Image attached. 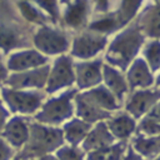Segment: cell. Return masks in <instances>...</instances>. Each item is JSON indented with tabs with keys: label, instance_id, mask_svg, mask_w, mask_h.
I'll return each mask as SVG.
<instances>
[{
	"label": "cell",
	"instance_id": "5bb4252c",
	"mask_svg": "<svg viewBox=\"0 0 160 160\" xmlns=\"http://www.w3.org/2000/svg\"><path fill=\"white\" fill-rule=\"evenodd\" d=\"M135 148L139 152L148 158H152L160 152V136L154 139H138L135 141Z\"/></svg>",
	"mask_w": 160,
	"mask_h": 160
},
{
	"label": "cell",
	"instance_id": "e0dca14e",
	"mask_svg": "<svg viewBox=\"0 0 160 160\" xmlns=\"http://www.w3.org/2000/svg\"><path fill=\"white\" fill-rule=\"evenodd\" d=\"M60 155L62 160H82V152L78 149H64Z\"/></svg>",
	"mask_w": 160,
	"mask_h": 160
},
{
	"label": "cell",
	"instance_id": "ba28073f",
	"mask_svg": "<svg viewBox=\"0 0 160 160\" xmlns=\"http://www.w3.org/2000/svg\"><path fill=\"white\" fill-rule=\"evenodd\" d=\"M104 78L110 91L116 96L118 100H121L124 94L128 91V85L122 75L110 66H104Z\"/></svg>",
	"mask_w": 160,
	"mask_h": 160
},
{
	"label": "cell",
	"instance_id": "8992f818",
	"mask_svg": "<svg viewBox=\"0 0 160 160\" xmlns=\"http://www.w3.org/2000/svg\"><path fill=\"white\" fill-rule=\"evenodd\" d=\"M92 102H95L100 109L105 110V111H111V110H115L118 109L120 105L118 102V99L116 96L106 88L104 86H99L96 89H92L90 91H86L84 92Z\"/></svg>",
	"mask_w": 160,
	"mask_h": 160
},
{
	"label": "cell",
	"instance_id": "7c38bea8",
	"mask_svg": "<svg viewBox=\"0 0 160 160\" xmlns=\"http://www.w3.org/2000/svg\"><path fill=\"white\" fill-rule=\"evenodd\" d=\"M90 131V124L81 120H74L66 125V138L71 144L80 142Z\"/></svg>",
	"mask_w": 160,
	"mask_h": 160
},
{
	"label": "cell",
	"instance_id": "8fae6325",
	"mask_svg": "<svg viewBox=\"0 0 160 160\" xmlns=\"http://www.w3.org/2000/svg\"><path fill=\"white\" fill-rule=\"evenodd\" d=\"M125 145L124 144H118L114 146H105V148H100L96 150H92L89 156L88 160H120L122 152H124Z\"/></svg>",
	"mask_w": 160,
	"mask_h": 160
},
{
	"label": "cell",
	"instance_id": "277c9868",
	"mask_svg": "<svg viewBox=\"0 0 160 160\" xmlns=\"http://www.w3.org/2000/svg\"><path fill=\"white\" fill-rule=\"evenodd\" d=\"M78 102V114L86 122H95L98 120H102L110 118V112L100 109L95 102H92L85 94L80 95L76 100Z\"/></svg>",
	"mask_w": 160,
	"mask_h": 160
},
{
	"label": "cell",
	"instance_id": "4fadbf2b",
	"mask_svg": "<svg viewBox=\"0 0 160 160\" xmlns=\"http://www.w3.org/2000/svg\"><path fill=\"white\" fill-rule=\"evenodd\" d=\"M74 80V75L71 71V64L68 59H61V61L58 62V66L54 72V80L52 84L55 88L71 84Z\"/></svg>",
	"mask_w": 160,
	"mask_h": 160
},
{
	"label": "cell",
	"instance_id": "5b68a950",
	"mask_svg": "<svg viewBox=\"0 0 160 160\" xmlns=\"http://www.w3.org/2000/svg\"><path fill=\"white\" fill-rule=\"evenodd\" d=\"M78 82L80 88H89L98 84L101 79V61L78 64Z\"/></svg>",
	"mask_w": 160,
	"mask_h": 160
},
{
	"label": "cell",
	"instance_id": "ac0fdd59",
	"mask_svg": "<svg viewBox=\"0 0 160 160\" xmlns=\"http://www.w3.org/2000/svg\"><path fill=\"white\" fill-rule=\"evenodd\" d=\"M126 160H142V159H141L140 156L135 155L132 150H130V151H129V156H128V159H126Z\"/></svg>",
	"mask_w": 160,
	"mask_h": 160
},
{
	"label": "cell",
	"instance_id": "d6986e66",
	"mask_svg": "<svg viewBox=\"0 0 160 160\" xmlns=\"http://www.w3.org/2000/svg\"><path fill=\"white\" fill-rule=\"evenodd\" d=\"M158 82H159V85H160V76H159V81H158Z\"/></svg>",
	"mask_w": 160,
	"mask_h": 160
},
{
	"label": "cell",
	"instance_id": "6da1fadb",
	"mask_svg": "<svg viewBox=\"0 0 160 160\" xmlns=\"http://www.w3.org/2000/svg\"><path fill=\"white\" fill-rule=\"evenodd\" d=\"M141 41V36L135 31H128L122 34L112 42L108 55L109 61L125 69L132 56L138 52Z\"/></svg>",
	"mask_w": 160,
	"mask_h": 160
},
{
	"label": "cell",
	"instance_id": "30bf717a",
	"mask_svg": "<svg viewBox=\"0 0 160 160\" xmlns=\"http://www.w3.org/2000/svg\"><path fill=\"white\" fill-rule=\"evenodd\" d=\"M108 125L111 132L120 139H126L135 130V120L125 114L110 120Z\"/></svg>",
	"mask_w": 160,
	"mask_h": 160
},
{
	"label": "cell",
	"instance_id": "52a82bcc",
	"mask_svg": "<svg viewBox=\"0 0 160 160\" xmlns=\"http://www.w3.org/2000/svg\"><path fill=\"white\" fill-rule=\"evenodd\" d=\"M128 81H129V85L131 88H135V86H149L152 84V76L151 74L149 72V69L146 66V64L139 59L136 60L130 71H129V75H128Z\"/></svg>",
	"mask_w": 160,
	"mask_h": 160
},
{
	"label": "cell",
	"instance_id": "9c48e42d",
	"mask_svg": "<svg viewBox=\"0 0 160 160\" xmlns=\"http://www.w3.org/2000/svg\"><path fill=\"white\" fill-rule=\"evenodd\" d=\"M104 45H105V40L104 39L85 36V38L79 39L75 42L74 54L76 56L86 59V58H90V56L95 55L98 51H100V49H102Z\"/></svg>",
	"mask_w": 160,
	"mask_h": 160
},
{
	"label": "cell",
	"instance_id": "9a60e30c",
	"mask_svg": "<svg viewBox=\"0 0 160 160\" xmlns=\"http://www.w3.org/2000/svg\"><path fill=\"white\" fill-rule=\"evenodd\" d=\"M141 129L146 134L160 132V102L144 119V121L141 122Z\"/></svg>",
	"mask_w": 160,
	"mask_h": 160
},
{
	"label": "cell",
	"instance_id": "7a4b0ae2",
	"mask_svg": "<svg viewBox=\"0 0 160 160\" xmlns=\"http://www.w3.org/2000/svg\"><path fill=\"white\" fill-rule=\"evenodd\" d=\"M160 99V91H150V90H140L135 92L129 100L126 109L135 118H139L148 112Z\"/></svg>",
	"mask_w": 160,
	"mask_h": 160
},
{
	"label": "cell",
	"instance_id": "3957f363",
	"mask_svg": "<svg viewBox=\"0 0 160 160\" xmlns=\"http://www.w3.org/2000/svg\"><path fill=\"white\" fill-rule=\"evenodd\" d=\"M112 140H114V136L111 135L110 130H108L104 122H100L85 136L84 149L88 151H92L100 148H105L111 145Z\"/></svg>",
	"mask_w": 160,
	"mask_h": 160
},
{
	"label": "cell",
	"instance_id": "2e32d148",
	"mask_svg": "<svg viewBox=\"0 0 160 160\" xmlns=\"http://www.w3.org/2000/svg\"><path fill=\"white\" fill-rule=\"evenodd\" d=\"M145 54H146L150 68L152 70H156L160 66V44L159 42H152L151 45H149Z\"/></svg>",
	"mask_w": 160,
	"mask_h": 160
}]
</instances>
